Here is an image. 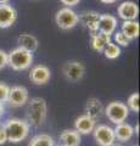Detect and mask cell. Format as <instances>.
<instances>
[{
	"instance_id": "8",
	"label": "cell",
	"mask_w": 140,
	"mask_h": 146,
	"mask_svg": "<svg viewBox=\"0 0 140 146\" xmlns=\"http://www.w3.org/2000/svg\"><path fill=\"white\" fill-rule=\"evenodd\" d=\"M29 101V94L27 88L22 85H15L10 88L7 102L12 107H22Z\"/></svg>"
},
{
	"instance_id": "15",
	"label": "cell",
	"mask_w": 140,
	"mask_h": 146,
	"mask_svg": "<svg viewBox=\"0 0 140 146\" xmlns=\"http://www.w3.org/2000/svg\"><path fill=\"white\" fill-rule=\"evenodd\" d=\"M96 125V121H94L93 118H90L87 115H82L79 116L74 122V130L78 131V133L82 135H87L93 133L94 128Z\"/></svg>"
},
{
	"instance_id": "13",
	"label": "cell",
	"mask_w": 140,
	"mask_h": 146,
	"mask_svg": "<svg viewBox=\"0 0 140 146\" xmlns=\"http://www.w3.org/2000/svg\"><path fill=\"white\" fill-rule=\"evenodd\" d=\"M117 25H118V22H117V18L113 15L102 13V15H100V20H99V32L111 36V34H113L116 32Z\"/></svg>"
},
{
	"instance_id": "4",
	"label": "cell",
	"mask_w": 140,
	"mask_h": 146,
	"mask_svg": "<svg viewBox=\"0 0 140 146\" xmlns=\"http://www.w3.org/2000/svg\"><path fill=\"white\" fill-rule=\"evenodd\" d=\"M105 115L106 117L112 122L113 124H121L124 123L125 119L128 118L129 110L127 107V105L121 102V101H112L105 107Z\"/></svg>"
},
{
	"instance_id": "20",
	"label": "cell",
	"mask_w": 140,
	"mask_h": 146,
	"mask_svg": "<svg viewBox=\"0 0 140 146\" xmlns=\"http://www.w3.org/2000/svg\"><path fill=\"white\" fill-rule=\"evenodd\" d=\"M140 25L138 21H123L122 23V33H123L129 40H133L139 36Z\"/></svg>"
},
{
	"instance_id": "19",
	"label": "cell",
	"mask_w": 140,
	"mask_h": 146,
	"mask_svg": "<svg viewBox=\"0 0 140 146\" xmlns=\"http://www.w3.org/2000/svg\"><path fill=\"white\" fill-rule=\"evenodd\" d=\"M111 42V36L107 34H104L101 32H96V33H92L90 36V44H92L93 50L98 52H102L105 46Z\"/></svg>"
},
{
	"instance_id": "25",
	"label": "cell",
	"mask_w": 140,
	"mask_h": 146,
	"mask_svg": "<svg viewBox=\"0 0 140 146\" xmlns=\"http://www.w3.org/2000/svg\"><path fill=\"white\" fill-rule=\"evenodd\" d=\"M9 93H10V86L5 83H0V104L7 102Z\"/></svg>"
},
{
	"instance_id": "33",
	"label": "cell",
	"mask_w": 140,
	"mask_h": 146,
	"mask_svg": "<svg viewBox=\"0 0 140 146\" xmlns=\"http://www.w3.org/2000/svg\"><path fill=\"white\" fill-rule=\"evenodd\" d=\"M110 146H121V145H116V144H112V145H110Z\"/></svg>"
},
{
	"instance_id": "3",
	"label": "cell",
	"mask_w": 140,
	"mask_h": 146,
	"mask_svg": "<svg viewBox=\"0 0 140 146\" xmlns=\"http://www.w3.org/2000/svg\"><path fill=\"white\" fill-rule=\"evenodd\" d=\"M33 63V54L22 48H15L7 52V66L13 71H26Z\"/></svg>"
},
{
	"instance_id": "32",
	"label": "cell",
	"mask_w": 140,
	"mask_h": 146,
	"mask_svg": "<svg viewBox=\"0 0 140 146\" xmlns=\"http://www.w3.org/2000/svg\"><path fill=\"white\" fill-rule=\"evenodd\" d=\"M9 1H10V0H0V5H1V4H9Z\"/></svg>"
},
{
	"instance_id": "17",
	"label": "cell",
	"mask_w": 140,
	"mask_h": 146,
	"mask_svg": "<svg viewBox=\"0 0 140 146\" xmlns=\"http://www.w3.org/2000/svg\"><path fill=\"white\" fill-rule=\"evenodd\" d=\"M113 133H115V139L121 141V143H127L128 140L132 139V136L134 134V129L130 124L124 122L115 127Z\"/></svg>"
},
{
	"instance_id": "16",
	"label": "cell",
	"mask_w": 140,
	"mask_h": 146,
	"mask_svg": "<svg viewBox=\"0 0 140 146\" xmlns=\"http://www.w3.org/2000/svg\"><path fill=\"white\" fill-rule=\"evenodd\" d=\"M17 44H19V48L25 49L29 52H34L39 46V42L37 36H34L33 34H29V33L20 34L19 38H17Z\"/></svg>"
},
{
	"instance_id": "9",
	"label": "cell",
	"mask_w": 140,
	"mask_h": 146,
	"mask_svg": "<svg viewBox=\"0 0 140 146\" xmlns=\"http://www.w3.org/2000/svg\"><path fill=\"white\" fill-rule=\"evenodd\" d=\"M51 78L50 68L45 65L34 66L29 72V80L35 85H44L46 84Z\"/></svg>"
},
{
	"instance_id": "22",
	"label": "cell",
	"mask_w": 140,
	"mask_h": 146,
	"mask_svg": "<svg viewBox=\"0 0 140 146\" xmlns=\"http://www.w3.org/2000/svg\"><path fill=\"white\" fill-rule=\"evenodd\" d=\"M102 52L105 55V57L108 58V60H116V58L119 57V55H121V48L118 45H116L115 43L110 42L105 46V49L102 50Z\"/></svg>"
},
{
	"instance_id": "34",
	"label": "cell",
	"mask_w": 140,
	"mask_h": 146,
	"mask_svg": "<svg viewBox=\"0 0 140 146\" xmlns=\"http://www.w3.org/2000/svg\"><path fill=\"white\" fill-rule=\"evenodd\" d=\"M130 146H139V145H137V144H134V145H130Z\"/></svg>"
},
{
	"instance_id": "29",
	"label": "cell",
	"mask_w": 140,
	"mask_h": 146,
	"mask_svg": "<svg viewBox=\"0 0 140 146\" xmlns=\"http://www.w3.org/2000/svg\"><path fill=\"white\" fill-rule=\"evenodd\" d=\"M102 4H106V5H110V4H115L117 0H100Z\"/></svg>"
},
{
	"instance_id": "1",
	"label": "cell",
	"mask_w": 140,
	"mask_h": 146,
	"mask_svg": "<svg viewBox=\"0 0 140 146\" xmlns=\"http://www.w3.org/2000/svg\"><path fill=\"white\" fill-rule=\"evenodd\" d=\"M28 104V111H27V123L29 125L38 128L44 124L48 115V105L43 98H33Z\"/></svg>"
},
{
	"instance_id": "6",
	"label": "cell",
	"mask_w": 140,
	"mask_h": 146,
	"mask_svg": "<svg viewBox=\"0 0 140 146\" xmlns=\"http://www.w3.org/2000/svg\"><path fill=\"white\" fill-rule=\"evenodd\" d=\"M85 67L82 62L79 61H67L64 66H62V74L65 78L70 82L77 83L84 77Z\"/></svg>"
},
{
	"instance_id": "5",
	"label": "cell",
	"mask_w": 140,
	"mask_h": 146,
	"mask_svg": "<svg viewBox=\"0 0 140 146\" xmlns=\"http://www.w3.org/2000/svg\"><path fill=\"white\" fill-rule=\"evenodd\" d=\"M55 22L58 28H61L64 31H68V29L74 28L78 25L79 17L77 15V12L72 10L71 7H62L56 12Z\"/></svg>"
},
{
	"instance_id": "12",
	"label": "cell",
	"mask_w": 140,
	"mask_h": 146,
	"mask_svg": "<svg viewBox=\"0 0 140 146\" xmlns=\"http://www.w3.org/2000/svg\"><path fill=\"white\" fill-rule=\"evenodd\" d=\"M79 21L87 29H89L92 33L99 32V20H100V13L96 11H84L80 13Z\"/></svg>"
},
{
	"instance_id": "14",
	"label": "cell",
	"mask_w": 140,
	"mask_h": 146,
	"mask_svg": "<svg viewBox=\"0 0 140 146\" xmlns=\"http://www.w3.org/2000/svg\"><path fill=\"white\" fill-rule=\"evenodd\" d=\"M104 108L101 101L96 98H90L87 100L85 104V115L89 116L90 118H93L94 121H98L99 118H101L104 115Z\"/></svg>"
},
{
	"instance_id": "23",
	"label": "cell",
	"mask_w": 140,
	"mask_h": 146,
	"mask_svg": "<svg viewBox=\"0 0 140 146\" xmlns=\"http://www.w3.org/2000/svg\"><path fill=\"white\" fill-rule=\"evenodd\" d=\"M127 107L128 110H132L133 112H139V93H133L128 98Z\"/></svg>"
},
{
	"instance_id": "7",
	"label": "cell",
	"mask_w": 140,
	"mask_h": 146,
	"mask_svg": "<svg viewBox=\"0 0 140 146\" xmlns=\"http://www.w3.org/2000/svg\"><path fill=\"white\" fill-rule=\"evenodd\" d=\"M94 139L100 146H110L115 143V133L113 129L107 124H99L95 125L93 130Z\"/></svg>"
},
{
	"instance_id": "26",
	"label": "cell",
	"mask_w": 140,
	"mask_h": 146,
	"mask_svg": "<svg viewBox=\"0 0 140 146\" xmlns=\"http://www.w3.org/2000/svg\"><path fill=\"white\" fill-rule=\"evenodd\" d=\"M7 66V52L0 49V71Z\"/></svg>"
},
{
	"instance_id": "31",
	"label": "cell",
	"mask_w": 140,
	"mask_h": 146,
	"mask_svg": "<svg viewBox=\"0 0 140 146\" xmlns=\"http://www.w3.org/2000/svg\"><path fill=\"white\" fill-rule=\"evenodd\" d=\"M133 129H134V133L139 135V124H137V125H135V128H133Z\"/></svg>"
},
{
	"instance_id": "27",
	"label": "cell",
	"mask_w": 140,
	"mask_h": 146,
	"mask_svg": "<svg viewBox=\"0 0 140 146\" xmlns=\"http://www.w3.org/2000/svg\"><path fill=\"white\" fill-rule=\"evenodd\" d=\"M6 141H7V134H6L5 127H4V125H0V145L5 144Z\"/></svg>"
},
{
	"instance_id": "11",
	"label": "cell",
	"mask_w": 140,
	"mask_h": 146,
	"mask_svg": "<svg viewBox=\"0 0 140 146\" xmlns=\"http://www.w3.org/2000/svg\"><path fill=\"white\" fill-rule=\"evenodd\" d=\"M17 20V11L10 4L0 5V28H9Z\"/></svg>"
},
{
	"instance_id": "2",
	"label": "cell",
	"mask_w": 140,
	"mask_h": 146,
	"mask_svg": "<svg viewBox=\"0 0 140 146\" xmlns=\"http://www.w3.org/2000/svg\"><path fill=\"white\" fill-rule=\"evenodd\" d=\"M7 134V141L12 144H17L23 141L29 134V124L27 121L20 118H11L4 124Z\"/></svg>"
},
{
	"instance_id": "21",
	"label": "cell",
	"mask_w": 140,
	"mask_h": 146,
	"mask_svg": "<svg viewBox=\"0 0 140 146\" xmlns=\"http://www.w3.org/2000/svg\"><path fill=\"white\" fill-rule=\"evenodd\" d=\"M28 146H55L54 139L48 134H38L31 139Z\"/></svg>"
},
{
	"instance_id": "24",
	"label": "cell",
	"mask_w": 140,
	"mask_h": 146,
	"mask_svg": "<svg viewBox=\"0 0 140 146\" xmlns=\"http://www.w3.org/2000/svg\"><path fill=\"white\" fill-rule=\"evenodd\" d=\"M129 43H130V40L122 33L121 31L115 33V44L116 45H118V46H128Z\"/></svg>"
},
{
	"instance_id": "18",
	"label": "cell",
	"mask_w": 140,
	"mask_h": 146,
	"mask_svg": "<svg viewBox=\"0 0 140 146\" xmlns=\"http://www.w3.org/2000/svg\"><path fill=\"white\" fill-rule=\"evenodd\" d=\"M62 146H79L80 134L74 129H65L58 136Z\"/></svg>"
},
{
	"instance_id": "28",
	"label": "cell",
	"mask_w": 140,
	"mask_h": 146,
	"mask_svg": "<svg viewBox=\"0 0 140 146\" xmlns=\"http://www.w3.org/2000/svg\"><path fill=\"white\" fill-rule=\"evenodd\" d=\"M60 1L64 4L65 7H72V6H76L78 5L80 0H60Z\"/></svg>"
},
{
	"instance_id": "10",
	"label": "cell",
	"mask_w": 140,
	"mask_h": 146,
	"mask_svg": "<svg viewBox=\"0 0 140 146\" xmlns=\"http://www.w3.org/2000/svg\"><path fill=\"white\" fill-rule=\"evenodd\" d=\"M117 13L123 21H135L139 15V7L134 1H123L117 7Z\"/></svg>"
},
{
	"instance_id": "30",
	"label": "cell",
	"mask_w": 140,
	"mask_h": 146,
	"mask_svg": "<svg viewBox=\"0 0 140 146\" xmlns=\"http://www.w3.org/2000/svg\"><path fill=\"white\" fill-rule=\"evenodd\" d=\"M4 115V105L0 104V117H1Z\"/></svg>"
}]
</instances>
